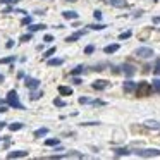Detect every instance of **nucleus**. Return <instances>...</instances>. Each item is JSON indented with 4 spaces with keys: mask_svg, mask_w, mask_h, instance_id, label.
I'll return each instance as SVG.
<instances>
[{
    "mask_svg": "<svg viewBox=\"0 0 160 160\" xmlns=\"http://www.w3.org/2000/svg\"><path fill=\"white\" fill-rule=\"evenodd\" d=\"M136 88H138V83H134V81L131 79V78H128V79L122 83V90L126 91V93H134Z\"/></svg>",
    "mask_w": 160,
    "mask_h": 160,
    "instance_id": "nucleus-7",
    "label": "nucleus"
},
{
    "mask_svg": "<svg viewBox=\"0 0 160 160\" xmlns=\"http://www.w3.org/2000/svg\"><path fill=\"white\" fill-rule=\"evenodd\" d=\"M5 98H7V105H9V107L18 108V110H24V105L19 102V95H18V91H16V90H9Z\"/></svg>",
    "mask_w": 160,
    "mask_h": 160,
    "instance_id": "nucleus-1",
    "label": "nucleus"
},
{
    "mask_svg": "<svg viewBox=\"0 0 160 160\" xmlns=\"http://www.w3.org/2000/svg\"><path fill=\"white\" fill-rule=\"evenodd\" d=\"M86 69H88L86 66L79 64V66H76L72 71H71V76H79V74H84V72H86Z\"/></svg>",
    "mask_w": 160,
    "mask_h": 160,
    "instance_id": "nucleus-17",
    "label": "nucleus"
},
{
    "mask_svg": "<svg viewBox=\"0 0 160 160\" xmlns=\"http://www.w3.org/2000/svg\"><path fill=\"white\" fill-rule=\"evenodd\" d=\"M4 79H5V76H4V74H0V84L4 83Z\"/></svg>",
    "mask_w": 160,
    "mask_h": 160,
    "instance_id": "nucleus-49",
    "label": "nucleus"
},
{
    "mask_svg": "<svg viewBox=\"0 0 160 160\" xmlns=\"http://www.w3.org/2000/svg\"><path fill=\"white\" fill-rule=\"evenodd\" d=\"M62 18L67 19V21H76V19H79V14H78L76 11H64Z\"/></svg>",
    "mask_w": 160,
    "mask_h": 160,
    "instance_id": "nucleus-14",
    "label": "nucleus"
},
{
    "mask_svg": "<svg viewBox=\"0 0 160 160\" xmlns=\"http://www.w3.org/2000/svg\"><path fill=\"white\" fill-rule=\"evenodd\" d=\"M78 102H79L81 105H86V103H91V100H90V98H88V97H79V98H78Z\"/></svg>",
    "mask_w": 160,
    "mask_h": 160,
    "instance_id": "nucleus-34",
    "label": "nucleus"
},
{
    "mask_svg": "<svg viewBox=\"0 0 160 160\" xmlns=\"http://www.w3.org/2000/svg\"><path fill=\"white\" fill-rule=\"evenodd\" d=\"M131 36H132V31H124V33L119 35V40H128V38H131Z\"/></svg>",
    "mask_w": 160,
    "mask_h": 160,
    "instance_id": "nucleus-32",
    "label": "nucleus"
},
{
    "mask_svg": "<svg viewBox=\"0 0 160 160\" xmlns=\"http://www.w3.org/2000/svg\"><path fill=\"white\" fill-rule=\"evenodd\" d=\"M72 83L76 84V86H79V84H83V79H81L79 76H72Z\"/></svg>",
    "mask_w": 160,
    "mask_h": 160,
    "instance_id": "nucleus-38",
    "label": "nucleus"
},
{
    "mask_svg": "<svg viewBox=\"0 0 160 160\" xmlns=\"http://www.w3.org/2000/svg\"><path fill=\"white\" fill-rule=\"evenodd\" d=\"M45 145L47 146H57V145H60V139L59 138H48V139H45Z\"/></svg>",
    "mask_w": 160,
    "mask_h": 160,
    "instance_id": "nucleus-25",
    "label": "nucleus"
},
{
    "mask_svg": "<svg viewBox=\"0 0 160 160\" xmlns=\"http://www.w3.org/2000/svg\"><path fill=\"white\" fill-rule=\"evenodd\" d=\"M16 59H18V57H16V55H9V57H4V59H0V64H12V62H16Z\"/></svg>",
    "mask_w": 160,
    "mask_h": 160,
    "instance_id": "nucleus-26",
    "label": "nucleus"
},
{
    "mask_svg": "<svg viewBox=\"0 0 160 160\" xmlns=\"http://www.w3.org/2000/svg\"><path fill=\"white\" fill-rule=\"evenodd\" d=\"M132 55H134L136 59H139V60H148V59H152V57L155 55V52H153L152 47H138Z\"/></svg>",
    "mask_w": 160,
    "mask_h": 160,
    "instance_id": "nucleus-2",
    "label": "nucleus"
},
{
    "mask_svg": "<svg viewBox=\"0 0 160 160\" xmlns=\"http://www.w3.org/2000/svg\"><path fill=\"white\" fill-rule=\"evenodd\" d=\"M132 153L141 158H152V157H160V148H138Z\"/></svg>",
    "mask_w": 160,
    "mask_h": 160,
    "instance_id": "nucleus-3",
    "label": "nucleus"
},
{
    "mask_svg": "<svg viewBox=\"0 0 160 160\" xmlns=\"http://www.w3.org/2000/svg\"><path fill=\"white\" fill-rule=\"evenodd\" d=\"M152 88H153L155 93H160V79H158V78H155V79L152 81Z\"/></svg>",
    "mask_w": 160,
    "mask_h": 160,
    "instance_id": "nucleus-27",
    "label": "nucleus"
},
{
    "mask_svg": "<svg viewBox=\"0 0 160 160\" xmlns=\"http://www.w3.org/2000/svg\"><path fill=\"white\" fill-rule=\"evenodd\" d=\"M19 0H0V4H5V5H16Z\"/></svg>",
    "mask_w": 160,
    "mask_h": 160,
    "instance_id": "nucleus-37",
    "label": "nucleus"
},
{
    "mask_svg": "<svg viewBox=\"0 0 160 160\" xmlns=\"http://www.w3.org/2000/svg\"><path fill=\"white\" fill-rule=\"evenodd\" d=\"M121 72L124 74L126 78H132L136 74V66H132V64H129V62H124L121 66Z\"/></svg>",
    "mask_w": 160,
    "mask_h": 160,
    "instance_id": "nucleus-5",
    "label": "nucleus"
},
{
    "mask_svg": "<svg viewBox=\"0 0 160 160\" xmlns=\"http://www.w3.org/2000/svg\"><path fill=\"white\" fill-rule=\"evenodd\" d=\"M86 28H88V29H91V31H103V29L107 28V24H102V22H97V24H88Z\"/></svg>",
    "mask_w": 160,
    "mask_h": 160,
    "instance_id": "nucleus-20",
    "label": "nucleus"
},
{
    "mask_svg": "<svg viewBox=\"0 0 160 160\" xmlns=\"http://www.w3.org/2000/svg\"><path fill=\"white\" fill-rule=\"evenodd\" d=\"M57 52V47H50L48 50H45V52H43V59H50V57H53V53Z\"/></svg>",
    "mask_w": 160,
    "mask_h": 160,
    "instance_id": "nucleus-23",
    "label": "nucleus"
},
{
    "mask_svg": "<svg viewBox=\"0 0 160 160\" xmlns=\"http://www.w3.org/2000/svg\"><path fill=\"white\" fill-rule=\"evenodd\" d=\"M64 64V59H60V57H50V59H47V66L48 67H59Z\"/></svg>",
    "mask_w": 160,
    "mask_h": 160,
    "instance_id": "nucleus-13",
    "label": "nucleus"
},
{
    "mask_svg": "<svg viewBox=\"0 0 160 160\" xmlns=\"http://www.w3.org/2000/svg\"><path fill=\"white\" fill-rule=\"evenodd\" d=\"M105 66H107V64H97V66H93V71H103Z\"/></svg>",
    "mask_w": 160,
    "mask_h": 160,
    "instance_id": "nucleus-40",
    "label": "nucleus"
},
{
    "mask_svg": "<svg viewBox=\"0 0 160 160\" xmlns=\"http://www.w3.org/2000/svg\"><path fill=\"white\" fill-rule=\"evenodd\" d=\"M93 18L97 19V21H102V18H103V14H102V11H98V9H97V11L93 12Z\"/></svg>",
    "mask_w": 160,
    "mask_h": 160,
    "instance_id": "nucleus-35",
    "label": "nucleus"
},
{
    "mask_svg": "<svg viewBox=\"0 0 160 160\" xmlns=\"http://www.w3.org/2000/svg\"><path fill=\"white\" fill-rule=\"evenodd\" d=\"M33 22V19H31V16H24L22 18V21H21V24H24V26H28V24H31Z\"/></svg>",
    "mask_w": 160,
    "mask_h": 160,
    "instance_id": "nucleus-33",
    "label": "nucleus"
},
{
    "mask_svg": "<svg viewBox=\"0 0 160 160\" xmlns=\"http://www.w3.org/2000/svg\"><path fill=\"white\" fill-rule=\"evenodd\" d=\"M53 42V36L52 35H45L43 36V43H52Z\"/></svg>",
    "mask_w": 160,
    "mask_h": 160,
    "instance_id": "nucleus-39",
    "label": "nucleus"
},
{
    "mask_svg": "<svg viewBox=\"0 0 160 160\" xmlns=\"http://www.w3.org/2000/svg\"><path fill=\"white\" fill-rule=\"evenodd\" d=\"M5 126H7V122H4V121H0V129H4Z\"/></svg>",
    "mask_w": 160,
    "mask_h": 160,
    "instance_id": "nucleus-48",
    "label": "nucleus"
},
{
    "mask_svg": "<svg viewBox=\"0 0 160 160\" xmlns=\"http://www.w3.org/2000/svg\"><path fill=\"white\" fill-rule=\"evenodd\" d=\"M40 83H42V81L36 79V78H31V76H26V78H24V86L28 88L29 91H31V90H38V88H40Z\"/></svg>",
    "mask_w": 160,
    "mask_h": 160,
    "instance_id": "nucleus-6",
    "label": "nucleus"
},
{
    "mask_svg": "<svg viewBox=\"0 0 160 160\" xmlns=\"http://www.w3.org/2000/svg\"><path fill=\"white\" fill-rule=\"evenodd\" d=\"M119 48H121V45H119V43H110V45L103 47V53H107V55H112V53H115Z\"/></svg>",
    "mask_w": 160,
    "mask_h": 160,
    "instance_id": "nucleus-15",
    "label": "nucleus"
},
{
    "mask_svg": "<svg viewBox=\"0 0 160 160\" xmlns=\"http://www.w3.org/2000/svg\"><path fill=\"white\" fill-rule=\"evenodd\" d=\"M153 74H155V76H160V57L155 59V64H153Z\"/></svg>",
    "mask_w": 160,
    "mask_h": 160,
    "instance_id": "nucleus-28",
    "label": "nucleus"
},
{
    "mask_svg": "<svg viewBox=\"0 0 160 160\" xmlns=\"http://www.w3.org/2000/svg\"><path fill=\"white\" fill-rule=\"evenodd\" d=\"M43 97V91H38V90H31V95H29V100L31 102H36Z\"/></svg>",
    "mask_w": 160,
    "mask_h": 160,
    "instance_id": "nucleus-22",
    "label": "nucleus"
},
{
    "mask_svg": "<svg viewBox=\"0 0 160 160\" xmlns=\"http://www.w3.org/2000/svg\"><path fill=\"white\" fill-rule=\"evenodd\" d=\"M107 5H110V7H115V9H126L128 7V0H103Z\"/></svg>",
    "mask_w": 160,
    "mask_h": 160,
    "instance_id": "nucleus-9",
    "label": "nucleus"
},
{
    "mask_svg": "<svg viewBox=\"0 0 160 160\" xmlns=\"http://www.w3.org/2000/svg\"><path fill=\"white\" fill-rule=\"evenodd\" d=\"M152 21H153V24H160V16H155Z\"/></svg>",
    "mask_w": 160,
    "mask_h": 160,
    "instance_id": "nucleus-45",
    "label": "nucleus"
},
{
    "mask_svg": "<svg viewBox=\"0 0 160 160\" xmlns=\"http://www.w3.org/2000/svg\"><path fill=\"white\" fill-rule=\"evenodd\" d=\"M108 86H110V83H108L107 79H97V81L91 83V88L97 90V91H103V90H107Z\"/></svg>",
    "mask_w": 160,
    "mask_h": 160,
    "instance_id": "nucleus-8",
    "label": "nucleus"
},
{
    "mask_svg": "<svg viewBox=\"0 0 160 160\" xmlns=\"http://www.w3.org/2000/svg\"><path fill=\"white\" fill-rule=\"evenodd\" d=\"M152 91H153L152 83H148V81H141V83H138V88H136V95H138V97H150Z\"/></svg>",
    "mask_w": 160,
    "mask_h": 160,
    "instance_id": "nucleus-4",
    "label": "nucleus"
},
{
    "mask_svg": "<svg viewBox=\"0 0 160 160\" xmlns=\"http://www.w3.org/2000/svg\"><path fill=\"white\" fill-rule=\"evenodd\" d=\"M24 128V124L22 122H12V124H9V131H19V129H22Z\"/></svg>",
    "mask_w": 160,
    "mask_h": 160,
    "instance_id": "nucleus-24",
    "label": "nucleus"
},
{
    "mask_svg": "<svg viewBox=\"0 0 160 160\" xmlns=\"http://www.w3.org/2000/svg\"><path fill=\"white\" fill-rule=\"evenodd\" d=\"M47 134H48V128H40V129H36V131L33 132L35 138H43V136H47Z\"/></svg>",
    "mask_w": 160,
    "mask_h": 160,
    "instance_id": "nucleus-21",
    "label": "nucleus"
},
{
    "mask_svg": "<svg viewBox=\"0 0 160 160\" xmlns=\"http://www.w3.org/2000/svg\"><path fill=\"white\" fill-rule=\"evenodd\" d=\"M45 28H47V26L43 24V22H42V24H33V22H31V24H28V31H31V33L42 31V29H45Z\"/></svg>",
    "mask_w": 160,
    "mask_h": 160,
    "instance_id": "nucleus-19",
    "label": "nucleus"
},
{
    "mask_svg": "<svg viewBox=\"0 0 160 160\" xmlns=\"http://www.w3.org/2000/svg\"><path fill=\"white\" fill-rule=\"evenodd\" d=\"M146 129H152V131H160V122L158 121H153V119H148V121L143 122Z\"/></svg>",
    "mask_w": 160,
    "mask_h": 160,
    "instance_id": "nucleus-12",
    "label": "nucleus"
},
{
    "mask_svg": "<svg viewBox=\"0 0 160 160\" xmlns=\"http://www.w3.org/2000/svg\"><path fill=\"white\" fill-rule=\"evenodd\" d=\"M7 139V136H0V141H5Z\"/></svg>",
    "mask_w": 160,
    "mask_h": 160,
    "instance_id": "nucleus-51",
    "label": "nucleus"
},
{
    "mask_svg": "<svg viewBox=\"0 0 160 160\" xmlns=\"http://www.w3.org/2000/svg\"><path fill=\"white\" fill-rule=\"evenodd\" d=\"M93 52H95V45H88L86 48H84V53H86V55H91Z\"/></svg>",
    "mask_w": 160,
    "mask_h": 160,
    "instance_id": "nucleus-36",
    "label": "nucleus"
},
{
    "mask_svg": "<svg viewBox=\"0 0 160 160\" xmlns=\"http://www.w3.org/2000/svg\"><path fill=\"white\" fill-rule=\"evenodd\" d=\"M26 157H29V152L26 150H14L7 153V158H26Z\"/></svg>",
    "mask_w": 160,
    "mask_h": 160,
    "instance_id": "nucleus-10",
    "label": "nucleus"
},
{
    "mask_svg": "<svg viewBox=\"0 0 160 160\" xmlns=\"http://www.w3.org/2000/svg\"><path fill=\"white\" fill-rule=\"evenodd\" d=\"M14 47V40H7V43H5V48H12Z\"/></svg>",
    "mask_w": 160,
    "mask_h": 160,
    "instance_id": "nucleus-42",
    "label": "nucleus"
},
{
    "mask_svg": "<svg viewBox=\"0 0 160 160\" xmlns=\"http://www.w3.org/2000/svg\"><path fill=\"white\" fill-rule=\"evenodd\" d=\"M102 122L100 121H86V122H81V126H84V128H88V126H100Z\"/></svg>",
    "mask_w": 160,
    "mask_h": 160,
    "instance_id": "nucleus-31",
    "label": "nucleus"
},
{
    "mask_svg": "<svg viewBox=\"0 0 160 160\" xmlns=\"http://www.w3.org/2000/svg\"><path fill=\"white\" fill-rule=\"evenodd\" d=\"M18 78H19V79H24V78H26L24 71H19V72H18Z\"/></svg>",
    "mask_w": 160,
    "mask_h": 160,
    "instance_id": "nucleus-44",
    "label": "nucleus"
},
{
    "mask_svg": "<svg viewBox=\"0 0 160 160\" xmlns=\"http://www.w3.org/2000/svg\"><path fill=\"white\" fill-rule=\"evenodd\" d=\"M9 110V105L5 103V105H0V114H5V112Z\"/></svg>",
    "mask_w": 160,
    "mask_h": 160,
    "instance_id": "nucleus-41",
    "label": "nucleus"
},
{
    "mask_svg": "<svg viewBox=\"0 0 160 160\" xmlns=\"http://www.w3.org/2000/svg\"><path fill=\"white\" fill-rule=\"evenodd\" d=\"M91 105H105L103 100H91Z\"/></svg>",
    "mask_w": 160,
    "mask_h": 160,
    "instance_id": "nucleus-43",
    "label": "nucleus"
},
{
    "mask_svg": "<svg viewBox=\"0 0 160 160\" xmlns=\"http://www.w3.org/2000/svg\"><path fill=\"white\" fill-rule=\"evenodd\" d=\"M131 150L129 148H114V155L115 157H128V155H131Z\"/></svg>",
    "mask_w": 160,
    "mask_h": 160,
    "instance_id": "nucleus-18",
    "label": "nucleus"
},
{
    "mask_svg": "<svg viewBox=\"0 0 160 160\" xmlns=\"http://www.w3.org/2000/svg\"><path fill=\"white\" fill-rule=\"evenodd\" d=\"M57 91H59L60 97H71V95H72V88L71 86H62V84L57 88Z\"/></svg>",
    "mask_w": 160,
    "mask_h": 160,
    "instance_id": "nucleus-16",
    "label": "nucleus"
},
{
    "mask_svg": "<svg viewBox=\"0 0 160 160\" xmlns=\"http://www.w3.org/2000/svg\"><path fill=\"white\" fill-rule=\"evenodd\" d=\"M152 2H157V0H152Z\"/></svg>",
    "mask_w": 160,
    "mask_h": 160,
    "instance_id": "nucleus-52",
    "label": "nucleus"
},
{
    "mask_svg": "<svg viewBox=\"0 0 160 160\" xmlns=\"http://www.w3.org/2000/svg\"><path fill=\"white\" fill-rule=\"evenodd\" d=\"M143 16V11H136L134 14H132V18H141Z\"/></svg>",
    "mask_w": 160,
    "mask_h": 160,
    "instance_id": "nucleus-46",
    "label": "nucleus"
},
{
    "mask_svg": "<svg viewBox=\"0 0 160 160\" xmlns=\"http://www.w3.org/2000/svg\"><path fill=\"white\" fill-rule=\"evenodd\" d=\"M62 2H69V4H74V2H78V0H62Z\"/></svg>",
    "mask_w": 160,
    "mask_h": 160,
    "instance_id": "nucleus-50",
    "label": "nucleus"
},
{
    "mask_svg": "<svg viewBox=\"0 0 160 160\" xmlns=\"http://www.w3.org/2000/svg\"><path fill=\"white\" fill-rule=\"evenodd\" d=\"M84 35H86V29H79V31H76V33H72V35L67 36L66 43H74V42H78L79 38H83Z\"/></svg>",
    "mask_w": 160,
    "mask_h": 160,
    "instance_id": "nucleus-11",
    "label": "nucleus"
},
{
    "mask_svg": "<svg viewBox=\"0 0 160 160\" xmlns=\"http://www.w3.org/2000/svg\"><path fill=\"white\" fill-rule=\"evenodd\" d=\"M31 38H33V33H31V31H28L26 35H22L21 38H19V42H22V43H28V42H31Z\"/></svg>",
    "mask_w": 160,
    "mask_h": 160,
    "instance_id": "nucleus-29",
    "label": "nucleus"
},
{
    "mask_svg": "<svg viewBox=\"0 0 160 160\" xmlns=\"http://www.w3.org/2000/svg\"><path fill=\"white\" fill-rule=\"evenodd\" d=\"M53 105H55V107H60V108H62V107H66V102H64L62 100V98H59V97H55V98H53Z\"/></svg>",
    "mask_w": 160,
    "mask_h": 160,
    "instance_id": "nucleus-30",
    "label": "nucleus"
},
{
    "mask_svg": "<svg viewBox=\"0 0 160 160\" xmlns=\"http://www.w3.org/2000/svg\"><path fill=\"white\" fill-rule=\"evenodd\" d=\"M7 103V98H0V105H5Z\"/></svg>",
    "mask_w": 160,
    "mask_h": 160,
    "instance_id": "nucleus-47",
    "label": "nucleus"
}]
</instances>
